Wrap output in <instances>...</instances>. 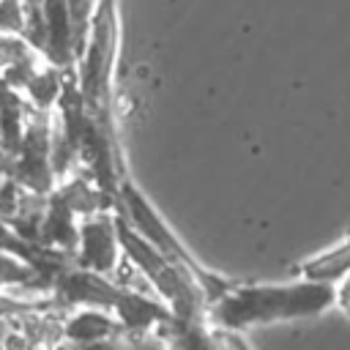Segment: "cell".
<instances>
[{
  "label": "cell",
  "instance_id": "6da1fadb",
  "mask_svg": "<svg viewBox=\"0 0 350 350\" xmlns=\"http://www.w3.org/2000/svg\"><path fill=\"white\" fill-rule=\"evenodd\" d=\"M336 298V284L301 276L295 282H257L235 284L219 293L208 309L205 323L221 334H241L273 323L306 320L328 312Z\"/></svg>",
  "mask_w": 350,
  "mask_h": 350
},
{
  "label": "cell",
  "instance_id": "7a4b0ae2",
  "mask_svg": "<svg viewBox=\"0 0 350 350\" xmlns=\"http://www.w3.org/2000/svg\"><path fill=\"white\" fill-rule=\"evenodd\" d=\"M118 211L131 221V227H134L156 252H161L170 262H175V265L205 293L208 304H211L219 293H224V290L230 287V279L219 276L216 271H211L208 265H202V262L189 252V246H186V243L178 238V232L161 219V213L156 211V205L134 186L131 178H123V183H120V189H118Z\"/></svg>",
  "mask_w": 350,
  "mask_h": 350
},
{
  "label": "cell",
  "instance_id": "3957f363",
  "mask_svg": "<svg viewBox=\"0 0 350 350\" xmlns=\"http://www.w3.org/2000/svg\"><path fill=\"white\" fill-rule=\"evenodd\" d=\"M120 260H123V249H120V238H118L115 208H104V211H96L88 216H79L74 262L109 276Z\"/></svg>",
  "mask_w": 350,
  "mask_h": 350
},
{
  "label": "cell",
  "instance_id": "277c9868",
  "mask_svg": "<svg viewBox=\"0 0 350 350\" xmlns=\"http://www.w3.org/2000/svg\"><path fill=\"white\" fill-rule=\"evenodd\" d=\"M60 331L71 342L90 345V342H101V339L123 331V325L118 317H109L101 306H82V309H77V314H71L68 320L60 323Z\"/></svg>",
  "mask_w": 350,
  "mask_h": 350
},
{
  "label": "cell",
  "instance_id": "5b68a950",
  "mask_svg": "<svg viewBox=\"0 0 350 350\" xmlns=\"http://www.w3.org/2000/svg\"><path fill=\"white\" fill-rule=\"evenodd\" d=\"M350 273V235H345L339 243L306 257L298 265V276H309V279H320L328 284L342 282Z\"/></svg>",
  "mask_w": 350,
  "mask_h": 350
},
{
  "label": "cell",
  "instance_id": "8992f818",
  "mask_svg": "<svg viewBox=\"0 0 350 350\" xmlns=\"http://www.w3.org/2000/svg\"><path fill=\"white\" fill-rule=\"evenodd\" d=\"M334 306H336L345 317H350V273H347L342 282H336V298H334Z\"/></svg>",
  "mask_w": 350,
  "mask_h": 350
}]
</instances>
